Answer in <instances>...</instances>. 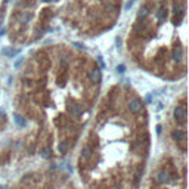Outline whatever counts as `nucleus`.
Returning a JSON list of instances; mask_svg holds the SVG:
<instances>
[{"label": "nucleus", "instance_id": "1", "mask_svg": "<svg viewBox=\"0 0 189 189\" xmlns=\"http://www.w3.org/2000/svg\"><path fill=\"white\" fill-rule=\"evenodd\" d=\"M129 111L133 112V114H137L142 111V102L139 99H132L129 102Z\"/></svg>", "mask_w": 189, "mask_h": 189}, {"label": "nucleus", "instance_id": "2", "mask_svg": "<svg viewBox=\"0 0 189 189\" xmlns=\"http://www.w3.org/2000/svg\"><path fill=\"white\" fill-rule=\"evenodd\" d=\"M173 114H174V118L179 120V121H183L186 118V110H185V107H176L174 111H173Z\"/></svg>", "mask_w": 189, "mask_h": 189}, {"label": "nucleus", "instance_id": "3", "mask_svg": "<svg viewBox=\"0 0 189 189\" xmlns=\"http://www.w3.org/2000/svg\"><path fill=\"white\" fill-rule=\"evenodd\" d=\"M101 78H102V74H101V71L99 69H90L89 71V80L92 81V83H98V81H101Z\"/></svg>", "mask_w": 189, "mask_h": 189}, {"label": "nucleus", "instance_id": "4", "mask_svg": "<svg viewBox=\"0 0 189 189\" xmlns=\"http://www.w3.org/2000/svg\"><path fill=\"white\" fill-rule=\"evenodd\" d=\"M171 59L176 61V62L182 61V59H183V50H182L180 47H174V49H173V53H171Z\"/></svg>", "mask_w": 189, "mask_h": 189}, {"label": "nucleus", "instance_id": "5", "mask_svg": "<svg viewBox=\"0 0 189 189\" xmlns=\"http://www.w3.org/2000/svg\"><path fill=\"white\" fill-rule=\"evenodd\" d=\"M185 136H186V133H185L183 130H174V132L171 133V137H173L176 142H182V140L185 139Z\"/></svg>", "mask_w": 189, "mask_h": 189}, {"label": "nucleus", "instance_id": "6", "mask_svg": "<svg viewBox=\"0 0 189 189\" xmlns=\"http://www.w3.org/2000/svg\"><path fill=\"white\" fill-rule=\"evenodd\" d=\"M168 180V174L165 173V171H160L158 174H157V182L158 183H165Z\"/></svg>", "mask_w": 189, "mask_h": 189}, {"label": "nucleus", "instance_id": "7", "mask_svg": "<svg viewBox=\"0 0 189 189\" xmlns=\"http://www.w3.org/2000/svg\"><path fill=\"white\" fill-rule=\"evenodd\" d=\"M14 120H15V123H16L18 126H24V124H25V120H24L21 115H18V114L14 115Z\"/></svg>", "mask_w": 189, "mask_h": 189}, {"label": "nucleus", "instance_id": "8", "mask_svg": "<svg viewBox=\"0 0 189 189\" xmlns=\"http://www.w3.org/2000/svg\"><path fill=\"white\" fill-rule=\"evenodd\" d=\"M80 112H81V108H80L78 105L71 107V114H72V115H80Z\"/></svg>", "mask_w": 189, "mask_h": 189}, {"label": "nucleus", "instance_id": "9", "mask_svg": "<svg viewBox=\"0 0 189 189\" xmlns=\"http://www.w3.org/2000/svg\"><path fill=\"white\" fill-rule=\"evenodd\" d=\"M90 152H92V151H90V148H87V146H86V148H83V151H81V157L87 160V158L90 157Z\"/></svg>", "mask_w": 189, "mask_h": 189}, {"label": "nucleus", "instance_id": "10", "mask_svg": "<svg viewBox=\"0 0 189 189\" xmlns=\"http://www.w3.org/2000/svg\"><path fill=\"white\" fill-rule=\"evenodd\" d=\"M58 151H59V154H64L67 151V142H61L58 145Z\"/></svg>", "mask_w": 189, "mask_h": 189}, {"label": "nucleus", "instance_id": "11", "mask_svg": "<svg viewBox=\"0 0 189 189\" xmlns=\"http://www.w3.org/2000/svg\"><path fill=\"white\" fill-rule=\"evenodd\" d=\"M146 15H148V8L146 6H142L139 9V16H146Z\"/></svg>", "mask_w": 189, "mask_h": 189}, {"label": "nucleus", "instance_id": "12", "mask_svg": "<svg viewBox=\"0 0 189 189\" xmlns=\"http://www.w3.org/2000/svg\"><path fill=\"white\" fill-rule=\"evenodd\" d=\"M30 19H31V14H28V12H25V14L22 15V21H24V22H28Z\"/></svg>", "mask_w": 189, "mask_h": 189}, {"label": "nucleus", "instance_id": "13", "mask_svg": "<svg viewBox=\"0 0 189 189\" xmlns=\"http://www.w3.org/2000/svg\"><path fill=\"white\" fill-rule=\"evenodd\" d=\"M98 64H99V67H101V68H102V69H104V68H105V67H107V65H105V62H104V59H102V58H101V56H99V58H98Z\"/></svg>", "mask_w": 189, "mask_h": 189}, {"label": "nucleus", "instance_id": "14", "mask_svg": "<svg viewBox=\"0 0 189 189\" xmlns=\"http://www.w3.org/2000/svg\"><path fill=\"white\" fill-rule=\"evenodd\" d=\"M124 69H126L124 65H118V67H117V71H118V72H124Z\"/></svg>", "mask_w": 189, "mask_h": 189}, {"label": "nucleus", "instance_id": "15", "mask_svg": "<svg viewBox=\"0 0 189 189\" xmlns=\"http://www.w3.org/2000/svg\"><path fill=\"white\" fill-rule=\"evenodd\" d=\"M72 44H74L75 47H78V49H84V46H83V44H80V43H72Z\"/></svg>", "mask_w": 189, "mask_h": 189}, {"label": "nucleus", "instance_id": "16", "mask_svg": "<svg viewBox=\"0 0 189 189\" xmlns=\"http://www.w3.org/2000/svg\"><path fill=\"white\" fill-rule=\"evenodd\" d=\"M42 157H44V158H46V157H49V152H46V151H42Z\"/></svg>", "mask_w": 189, "mask_h": 189}, {"label": "nucleus", "instance_id": "17", "mask_svg": "<svg viewBox=\"0 0 189 189\" xmlns=\"http://www.w3.org/2000/svg\"><path fill=\"white\" fill-rule=\"evenodd\" d=\"M5 33H6V28H5V27H3V28H0V36H3Z\"/></svg>", "mask_w": 189, "mask_h": 189}, {"label": "nucleus", "instance_id": "18", "mask_svg": "<svg viewBox=\"0 0 189 189\" xmlns=\"http://www.w3.org/2000/svg\"><path fill=\"white\" fill-rule=\"evenodd\" d=\"M21 61H22V59H18V61L15 62V67H19V64H21Z\"/></svg>", "mask_w": 189, "mask_h": 189}, {"label": "nucleus", "instance_id": "19", "mask_svg": "<svg viewBox=\"0 0 189 189\" xmlns=\"http://www.w3.org/2000/svg\"><path fill=\"white\" fill-rule=\"evenodd\" d=\"M157 133H158V135L161 133V126H157Z\"/></svg>", "mask_w": 189, "mask_h": 189}, {"label": "nucleus", "instance_id": "20", "mask_svg": "<svg viewBox=\"0 0 189 189\" xmlns=\"http://www.w3.org/2000/svg\"><path fill=\"white\" fill-rule=\"evenodd\" d=\"M44 2H52V0H44Z\"/></svg>", "mask_w": 189, "mask_h": 189}, {"label": "nucleus", "instance_id": "21", "mask_svg": "<svg viewBox=\"0 0 189 189\" xmlns=\"http://www.w3.org/2000/svg\"><path fill=\"white\" fill-rule=\"evenodd\" d=\"M0 189H5V188H0Z\"/></svg>", "mask_w": 189, "mask_h": 189}]
</instances>
